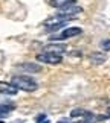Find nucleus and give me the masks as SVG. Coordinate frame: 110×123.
Returning a JSON list of instances; mask_svg holds the SVG:
<instances>
[{
	"label": "nucleus",
	"instance_id": "f257e3e1",
	"mask_svg": "<svg viewBox=\"0 0 110 123\" xmlns=\"http://www.w3.org/2000/svg\"><path fill=\"white\" fill-rule=\"evenodd\" d=\"M11 84L14 87H17L18 90H23V91L32 93L38 88V84L29 76H25V74H17V76H12Z\"/></svg>",
	"mask_w": 110,
	"mask_h": 123
},
{
	"label": "nucleus",
	"instance_id": "f03ea898",
	"mask_svg": "<svg viewBox=\"0 0 110 123\" xmlns=\"http://www.w3.org/2000/svg\"><path fill=\"white\" fill-rule=\"evenodd\" d=\"M37 61L38 62H44V64H60L61 62V55H55V53H49V52H43V53L37 55Z\"/></svg>",
	"mask_w": 110,
	"mask_h": 123
},
{
	"label": "nucleus",
	"instance_id": "7ed1b4c3",
	"mask_svg": "<svg viewBox=\"0 0 110 123\" xmlns=\"http://www.w3.org/2000/svg\"><path fill=\"white\" fill-rule=\"evenodd\" d=\"M81 32H83V29H81V27H66V29L61 32L60 35H57V37H51V38H52V40L63 41V40H69V38H72V37L80 35Z\"/></svg>",
	"mask_w": 110,
	"mask_h": 123
},
{
	"label": "nucleus",
	"instance_id": "20e7f679",
	"mask_svg": "<svg viewBox=\"0 0 110 123\" xmlns=\"http://www.w3.org/2000/svg\"><path fill=\"white\" fill-rule=\"evenodd\" d=\"M44 52H49V53H55V55H63L66 52V46L60 44V43H51V44L44 46Z\"/></svg>",
	"mask_w": 110,
	"mask_h": 123
},
{
	"label": "nucleus",
	"instance_id": "39448f33",
	"mask_svg": "<svg viewBox=\"0 0 110 123\" xmlns=\"http://www.w3.org/2000/svg\"><path fill=\"white\" fill-rule=\"evenodd\" d=\"M58 11H60L58 14H61V15H72V17H75L76 14L83 12V8L76 6V5H70V6H66V8L58 9Z\"/></svg>",
	"mask_w": 110,
	"mask_h": 123
},
{
	"label": "nucleus",
	"instance_id": "423d86ee",
	"mask_svg": "<svg viewBox=\"0 0 110 123\" xmlns=\"http://www.w3.org/2000/svg\"><path fill=\"white\" fill-rule=\"evenodd\" d=\"M18 91L17 87L8 82H0V94H8V96H15Z\"/></svg>",
	"mask_w": 110,
	"mask_h": 123
},
{
	"label": "nucleus",
	"instance_id": "0eeeda50",
	"mask_svg": "<svg viewBox=\"0 0 110 123\" xmlns=\"http://www.w3.org/2000/svg\"><path fill=\"white\" fill-rule=\"evenodd\" d=\"M18 70H23L26 73H38L41 70V67L38 64H32V62H23V64H18L17 65Z\"/></svg>",
	"mask_w": 110,
	"mask_h": 123
},
{
	"label": "nucleus",
	"instance_id": "6e6552de",
	"mask_svg": "<svg viewBox=\"0 0 110 123\" xmlns=\"http://www.w3.org/2000/svg\"><path fill=\"white\" fill-rule=\"evenodd\" d=\"M49 5L52 8L61 9L66 6H70V5H75V0H49Z\"/></svg>",
	"mask_w": 110,
	"mask_h": 123
},
{
	"label": "nucleus",
	"instance_id": "1a4fd4ad",
	"mask_svg": "<svg viewBox=\"0 0 110 123\" xmlns=\"http://www.w3.org/2000/svg\"><path fill=\"white\" fill-rule=\"evenodd\" d=\"M106 59H107L106 55H104V53H99V52H95V53L90 55V61H92L93 64H103Z\"/></svg>",
	"mask_w": 110,
	"mask_h": 123
},
{
	"label": "nucleus",
	"instance_id": "9d476101",
	"mask_svg": "<svg viewBox=\"0 0 110 123\" xmlns=\"http://www.w3.org/2000/svg\"><path fill=\"white\" fill-rule=\"evenodd\" d=\"M12 110H14L12 105H0V117H6L8 114H11Z\"/></svg>",
	"mask_w": 110,
	"mask_h": 123
},
{
	"label": "nucleus",
	"instance_id": "9b49d317",
	"mask_svg": "<svg viewBox=\"0 0 110 123\" xmlns=\"http://www.w3.org/2000/svg\"><path fill=\"white\" fill-rule=\"evenodd\" d=\"M101 49H104L106 52H110V40H103L101 41Z\"/></svg>",
	"mask_w": 110,
	"mask_h": 123
},
{
	"label": "nucleus",
	"instance_id": "f8f14e48",
	"mask_svg": "<svg viewBox=\"0 0 110 123\" xmlns=\"http://www.w3.org/2000/svg\"><path fill=\"white\" fill-rule=\"evenodd\" d=\"M37 123H49V120H47L46 116L43 114V116H40V117H37Z\"/></svg>",
	"mask_w": 110,
	"mask_h": 123
},
{
	"label": "nucleus",
	"instance_id": "ddd939ff",
	"mask_svg": "<svg viewBox=\"0 0 110 123\" xmlns=\"http://www.w3.org/2000/svg\"><path fill=\"white\" fill-rule=\"evenodd\" d=\"M75 123H92L89 119H86V120H80V122H75Z\"/></svg>",
	"mask_w": 110,
	"mask_h": 123
},
{
	"label": "nucleus",
	"instance_id": "4468645a",
	"mask_svg": "<svg viewBox=\"0 0 110 123\" xmlns=\"http://www.w3.org/2000/svg\"><path fill=\"white\" fill-rule=\"evenodd\" d=\"M57 123H69V120L67 119H61V120H58Z\"/></svg>",
	"mask_w": 110,
	"mask_h": 123
},
{
	"label": "nucleus",
	"instance_id": "2eb2a0df",
	"mask_svg": "<svg viewBox=\"0 0 110 123\" xmlns=\"http://www.w3.org/2000/svg\"><path fill=\"white\" fill-rule=\"evenodd\" d=\"M106 116H107V117H110V106L107 108V112H106Z\"/></svg>",
	"mask_w": 110,
	"mask_h": 123
},
{
	"label": "nucleus",
	"instance_id": "dca6fc26",
	"mask_svg": "<svg viewBox=\"0 0 110 123\" xmlns=\"http://www.w3.org/2000/svg\"><path fill=\"white\" fill-rule=\"evenodd\" d=\"M0 123H3V122H0Z\"/></svg>",
	"mask_w": 110,
	"mask_h": 123
}]
</instances>
